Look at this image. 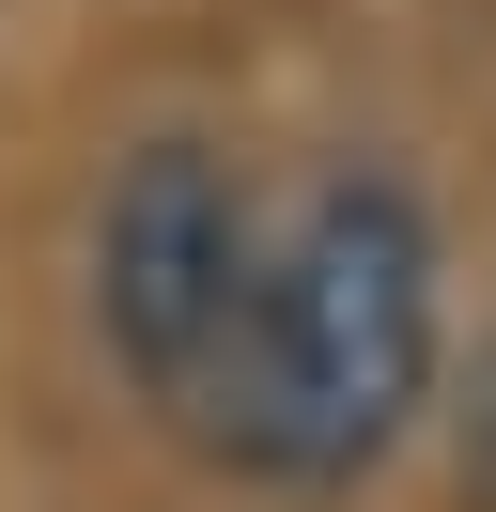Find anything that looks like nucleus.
Returning <instances> with one entry per match:
<instances>
[{"label":"nucleus","instance_id":"nucleus-1","mask_svg":"<svg viewBox=\"0 0 496 512\" xmlns=\"http://www.w3.org/2000/svg\"><path fill=\"white\" fill-rule=\"evenodd\" d=\"M434 326H450L434 311V218L388 171H326L295 218H264L248 295L186 388V435L279 497H341L434 404Z\"/></svg>","mask_w":496,"mask_h":512},{"label":"nucleus","instance_id":"nucleus-2","mask_svg":"<svg viewBox=\"0 0 496 512\" xmlns=\"http://www.w3.org/2000/svg\"><path fill=\"white\" fill-rule=\"evenodd\" d=\"M248 249H264V218H248L217 140H140L109 171V202H93V326H109L140 404L186 419V388H202L217 326L248 295Z\"/></svg>","mask_w":496,"mask_h":512},{"label":"nucleus","instance_id":"nucleus-3","mask_svg":"<svg viewBox=\"0 0 496 512\" xmlns=\"http://www.w3.org/2000/svg\"><path fill=\"white\" fill-rule=\"evenodd\" d=\"M465 466H481V497H496V342H481V404H465Z\"/></svg>","mask_w":496,"mask_h":512}]
</instances>
